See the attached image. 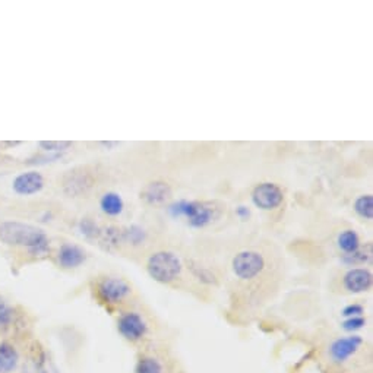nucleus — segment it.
I'll return each mask as SVG.
<instances>
[{"label":"nucleus","mask_w":373,"mask_h":373,"mask_svg":"<svg viewBox=\"0 0 373 373\" xmlns=\"http://www.w3.org/2000/svg\"><path fill=\"white\" fill-rule=\"evenodd\" d=\"M78 230L81 232V235L86 239L100 237V233H101L100 227L91 218H82L78 224Z\"/></svg>","instance_id":"nucleus-21"},{"label":"nucleus","mask_w":373,"mask_h":373,"mask_svg":"<svg viewBox=\"0 0 373 373\" xmlns=\"http://www.w3.org/2000/svg\"><path fill=\"white\" fill-rule=\"evenodd\" d=\"M136 373H163V366L154 358H144L138 362Z\"/></svg>","instance_id":"nucleus-22"},{"label":"nucleus","mask_w":373,"mask_h":373,"mask_svg":"<svg viewBox=\"0 0 373 373\" xmlns=\"http://www.w3.org/2000/svg\"><path fill=\"white\" fill-rule=\"evenodd\" d=\"M0 240L8 246L25 249L27 254L34 258H44L50 252V239L44 230L21 221H4L0 224Z\"/></svg>","instance_id":"nucleus-1"},{"label":"nucleus","mask_w":373,"mask_h":373,"mask_svg":"<svg viewBox=\"0 0 373 373\" xmlns=\"http://www.w3.org/2000/svg\"><path fill=\"white\" fill-rule=\"evenodd\" d=\"M183 265L181 258L169 251H159L150 256L147 271L150 277L162 284H170L181 277Z\"/></svg>","instance_id":"nucleus-3"},{"label":"nucleus","mask_w":373,"mask_h":373,"mask_svg":"<svg viewBox=\"0 0 373 373\" xmlns=\"http://www.w3.org/2000/svg\"><path fill=\"white\" fill-rule=\"evenodd\" d=\"M336 243H339V247L344 252V255L356 252L358 249L360 247L359 235L351 228H347V230H344V232H341Z\"/></svg>","instance_id":"nucleus-16"},{"label":"nucleus","mask_w":373,"mask_h":373,"mask_svg":"<svg viewBox=\"0 0 373 373\" xmlns=\"http://www.w3.org/2000/svg\"><path fill=\"white\" fill-rule=\"evenodd\" d=\"M119 332L128 341L136 343L144 339L148 332V325L145 319L136 312H126L123 313L117 321Z\"/></svg>","instance_id":"nucleus-6"},{"label":"nucleus","mask_w":373,"mask_h":373,"mask_svg":"<svg viewBox=\"0 0 373 373\" xmlns=\"http://www.w3.org/2000/svg\"><path fill=\"white\" fill-rule=\"evenodd\" d=\"M86 261V252L75 243H63L58 252V263L63 270H75Z\"/></svg>","instance_id":"nucleus-11"},{"label":"nucleus","mask_w":373,"mask_h":373,"mask_svg":"<svg viewBox=\"0 0 373 373\" xmlns=\"http://www.w3.org/2000/svg\"><path fill=\"white\" fill-rule=\"evenodd\" d=\"M265 268V259L256 251L239 252L232 261L233 274L242 281L256 278Z\"/></svg>","instance_id":"nucleus-4"},{"label":"nucleus","mask_w":373,"mask_h":373,"mask_svg":"<svg viewBox=\"0 0 373 373\" xmlns=\"http://www.w3.org/2000/svg\"><path fill=\"white\" fill-rule=\"evenodd\" d=\"M101 239H103V243L109 244V246H116L119 242L123 240V232L116 227H109L105 228L104 232L100 233Z\"/></svg>","instance_id":"nucleus-24"},{"label":"nucleus","mask_w":373,"mask_h":373,"mask_svg":"<svg viewBox=\"0 0 373 373\" xmlns=\"http://www.w3.org/2000/svg\"><path fill=\"white\" fill-rule=\"evenodd\" d=\"M171 188L169 183L166 182H151L144 192L140 193V198L144 199L147 204L151 205H159V204H164L171 198Z\"/></svg>","instance_id":"nucleus-12"},{"label":"nucleus","mask_w":373,"mask_h":373,"mask_svg":"<svg viewBox=\"0 0 373 373\" xmlns=\"http://www.w3.org/2000/svg\"><path fill=\"white\" fill-rule=\"evenodd\" d=\"M16 309L4 296H0V334H5L12 329L16 324Z\"/></svg>","instance_id":"nucleus-15"},{"label":"nucleus","mask_w":373,"mask_h":373,"mask_svg":"<svg viewBox=\"0 0 373 373\" xmlns=\"http://www.w3.org/2000/svg\"><path fill=\"white\" fill-rule=\"evenodd\" d=\"M20 365V353L8 341H0V373H12Z\"/></svg>","instance_id":"nucleus-13"},{"label":"nucleus","mask_w":373,"mask_h":373,"mask_svg":"<svg viewBox=\"0 0 373 373\" xmlns=\"http://www.w3.org/2000/svg\"><path fill=\"white\" fill-rule=\"evenodd\" d=\"M100 208L104 214H107L109 217H117L123 212L124 202L119 193L107 192L104 193L100 199Z\"/></svg>","instance_id":"nucleus-14"},{"label":"nucleus","mask_w":373,"mask_h":373,"mask_svg":"<svg viewBox=\"0 0 373 373\" xmlns=\"http://www.w3.org/2000/svg\"><path fill=\"white\" fill-rule=\"evenodd\" d=\"M170 216L174 218L185 217L190 227L204 228L218 217V209L214 204L199 201H177L169 207Z\"/></svg>","instance_id":"nucleus-2"},{"label":"nucleus","mask_w":373,"mask_h":373,"mask_svg":"<svg viewBox=\"0 0 373 373\" xmlns=\"http://www.w3.org/2000/svg\"><path fill=\"white\" fill-rule=\"evenodd\" d=\"M373 277L372 273L366 268H353L350 270L344 278H343V286L348 293H366L372 289Z\"/></svg>","instance_id":"nucleus-10"},{"label":"nucleus","mask_w":373,"mask_h":373,"mask_svg":"<svg viewBox=\"0 0 373 373\" xmlns=\"http://www.w3.org/2000/svg\"><path fill=\"white\" fill-rule=\"evenodd\" d=\"M145 239H147L145 230L139 225H132L131 228L126 230V232H123V240H126L132 244H140Z\"/></svg>","instance_id":"nucleus-23"},{"label":"nucleus","mask_w":373,"mask_h":373,"mask_svg":"<svg viewBox=\"0 0 373 373\" xmlns=\"http://www.w3.org/2000/svg\"><path fill=\"white\" fill-rule=\"evenodd\" d=\"M366 325V319L363 316H354V318H347L346 321L343 322V328L346 331H358L362 329Z\"/></svg>","instance_id":"nucleus-25"},{"label":"nucleus","mask_w":373,"mask_h":373,"mask_svg":"<svg viewBox=\"0 0 373 373\" xmlns=\"http://www.w3.org/2000/svg\"><path fill=\"white\" fill-rule=\"evenodd\" d=\"M24 373H48L46 369V358L40 351V354L35 353V356L30 358L24 365Z\"/></svg>","instance_id":"nucleus-19"},{"label":"nucleus","mask_w":373,"mask_h":373,"mask_svg":"<svg viewBox=\"0 0 373 373\" xmlns=\"http://www.w3.org/2000/svg\"><path fill=\"white\" fill-rule=\"evenodd\" d=\"M354 211L356 214L363 220L373 218V197L372 195H360V197L354 201Z\"/></svg>","instance_id":"nucleus-17"},{"label":"nucleus","mask_w":373,"mask_h":373,"mask_svg":"<svg viewBox=\"0 0 373 373\" xmlns=\"http://www.w3.org/2000/svg\"><path fill=\"white\" fill-rule=\"evenodd\" d=\"M44 177L37 170H30L18 174L12 182V190L20 197H32L44 189Z\"/></svg>","instance_id":"nucleus-9"},{"label":"nucleus","mask_w":373,"mask_h":373,"mask_svg":"<svg viewBox=\"0 0 373 373\" xmlns=\"http://www.w3.org/2000/svg\"><path fill=\"white\" fill-rule=\"evenodd\" d=\"M363 346V339L360 335H350L344 339H336L329 346V358L334 363L343 365L348 362Z\"/></svg>","instance_id":"nucleus-8"},{"label":"nucleus","mask_w":373,"mask_h":373,"mask_svg":"<svg viewBox=\"0 0 373 373\" xmlns=\"http://www.w3.org/2000/svg\"><path fill=\"white\" fill-rule=\"evenodd\" d=\"M252 201L254 204L263 209V211H271L278 208L282 201H284V192L281 188L275 183L271 182H265L258 185L252 190Z\"/></svg>","instance_id":"nucleus-7"},{"label":"nucleus","mask_w":373,"mask_h":373,"mask_svg":"<svg viewBox=\"0 0 373 373\" xmlns=\"http://www.w3.org/2000/svg\"><path fill=\"white\" fill-rule=\"evenodd\" d=\"M362 313H363V306H360V305H348L343 309V316H346V318L362 316Z\"/></svg>","instance_id":"nucleus-26"},{"label":"nucleus","mask_w":373,"mask_h":373,"mask_svg":"<svg viewBox=\"0 0 373 373\" xmlns=\"http://www.w3.org/2000/svg\"><path fill=\"white\" fill-rule=\"evenodd\" d=\"M236 216H237L240 220L246 221L249 217H251V209H249V208L244 207V205H240V207H237V209H236Z\"/></svg>","instance_id":"nucleus-27"},{"label":"nucleus","mask_w":373,"mask_h":373,"mask_svg":"<svg viewBox=\"0 0 373 373\" xmlns=\"http://www.w3.org/2000/svg\"><path fill=\"white\" fill-rule=\"evenodd\" d=\"M370 259H372V244H367V249L359 247L356 252L348 254V255H343V262L350 265V266L351 265L356 266V265L367 263V262H370Z\"/></svg>","instance_id":"nucleus-18"},{"label":"nucleus","mask_w":373,"mask_h":373,"mask_svg":"<svg viewBox=\"0 0 373 373\" xmlns=\"http://www.w3.org/2000/svg\"><path fill=\"white\" fill-rule=\"evenodd\" d=\"M97 294L105 303L116 305L132 294V287L123 278L105 277L97 284Z\"/></svg>","instance_id":"nucleus-5"},{"label":"nucleus","mask_w":373,"mask_h":373,"mask_svg":"<svg viewBox=\"0 0 373 373\" xmlns=\"http://www.w3.org/2000/svg\"><path fill=\"white\" fill-rule=\"evenodd\" d=\"M39 145L44 152L65 154L70 147H72V142H69V140H41V142H39Z\"/></svg>","instance_id":"nucleus-20"}]
</instances>
